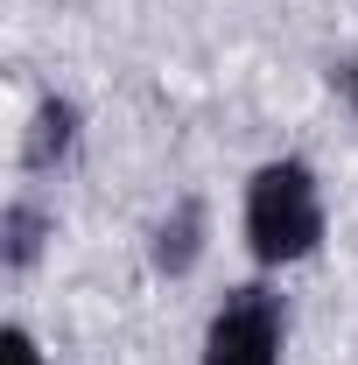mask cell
I'll list each match as a JSON object with an SVG mask.
<instances>
[{"label":"cell","mask_w":358,"mask_h":365,"mask_svg":"<svg viewBox=\"0 0 358 365\" xmlns=\"http://www.w3.org/2000/svg\"><path fill=\"white\" fill-rule=\"evenodd\" d=\"M49 239H56V211H43L36 197H7V211H0V267L29 274L49 253Z\"/></svg>","instance_id":"5b68a950"},{"label":"cell","mask_w":358,"mask_h":365,"mask_svg":"<svg viewBox=\"0 0 358 365\" xmlns=\"http://www.w3.org/2000/svg\"><path fill=\"white\" fill-rule=\"evenodd\" d=\"M197 365H288V302L274 281H239L204 317Z\"/></svg>","instance_id":"7a4b0ae2"},{"label":"cell","mask_w":358,"mask_h":365,"mask_svg":"<svg viewBox=\"0 0 358 365\" xmlns=\"http://www.w3.org/2000/svg\"><path fill=\"white\" fill-rule=\"evenodd\" d=\"M323 232H330V211H323V176L302 155H267L246 190H239V239L253 253L260 274H288L310 267L323 253Z\"/></svg>","instance_id":"6da1fadb"},{"label":"cell","mask_w":358,"mask_h":365,"mask_svg":"<svg viewBox=\"0 0 358 365\" xmlns=\"http://www.w3.org/2000/svg\"><path fill=\"white\" fill-rule=\"evenodd\" d=\"M0 365H49L29 323H7V330H0Z\"/></svg>","instance_id":"8992f818"},{"label":"cell","mask_w":358,"mask_h":365,"mask_svg":"<svg viewBox=\"0 0 358 365\" xmlns=\"http://www.w3.org/2000/svg\"><path fill=\"white\" fill-rule=\"evenodd\" d=\"M204 253H211V211H204V197H176L148 232V267L155 281H190L204 267Z\"/></svg>","instance_id":"3957f363"},{"label":"cell","mask_w":358,"mask_h":365,"mask_svg":"<svg viewBox=\"0 0 358 365\" xmlns=\"http://www.w3.org/2000/svg\"><path fill=\"white\" fill-rule=\"evenodd\" d=\"M78 134H85L78 98H63V91L36 98V113H29V127H21V169H29V176H56V169L78 155Z\"/></svg>","instance_id":"277c9868"},{"label":"cell","mask_w":358,"mask_h":365,"mask_svg":"<svg viewBox=\"0 0 358 365\" xmlns=\"http://www.w3.org/2000/svg\"><path fill=\"white\" fill-rule=\"evenodd\" d=\"M344 98H352V113H358V56H352V71H344Z\"/></svg>","instance_id":"52a82bcc"}]
</instances>
